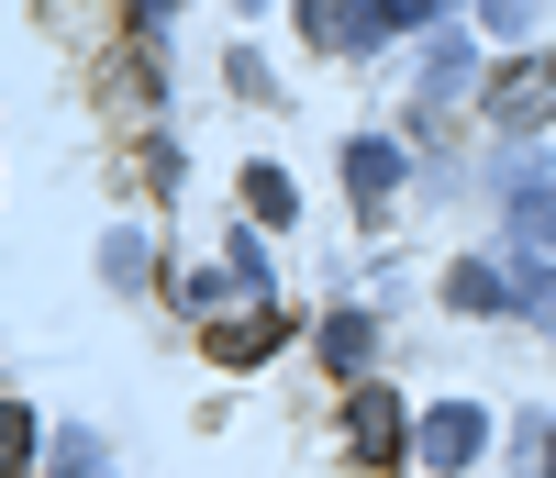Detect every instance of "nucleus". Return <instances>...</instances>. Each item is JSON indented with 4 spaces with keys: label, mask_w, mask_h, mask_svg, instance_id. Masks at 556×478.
Here are the masks:
<instances>
[{
    "label": "nucleus",
    "mask_w": 556,
    "mask_h": 478,
    "mask_svg": "<svg viewBox=\"0 0 556 478\" xmlns=\"http://www.w3.org/2000/svg\"><path fill=\"white\" fill-rule=\"evenodd\" d=\"M479 435H490V423H479L468 401H445V412H424V435H412V445H424V467H434V478H456V467L479 456Z\"/></svg>",
    "instance_id": "1"
},
{
    "label": "nucleus",
    "mask_w": 556,
    "mask_h": 478,
    "mask_svg": "<svg viewBox=\"0 0 556 478\" xmlns=\"http://www.w3.org/2000/svg\"><path fill=\"white\" fill-rule=\"evenodd\" d=\"M301 34L323 45V56H356V45L379 34V0H301Z\"/></svg>",
    "instance_id": "2"
},
{
    "label": "nucleus",
    "mask_w": 556,
    "mask_h": 478,
    "mask_svg": "<svg viewBox=\"0 0 556 478\" xmlns=\"http://www.w3.org/2000/svg\"><path fill=\"white\" fill-rule=\"evenodd\" d=\"M345 178H356V201L379 212L390 189H401V146H390V134H367V146H345Z\"/></svg>",
    "instance_id": "3"
},
{
    "label": "nucleus",
    "mask_w": 556,
    "mask_h": 478,
    "mask_svg": "<svg viewBox=\"0 0 556 478\" xmlns=\"http://www.w3.org/2000/svg\"><path fill=\"white\" fill-rule=\"evenodd\" d=\"M545 78H556V67H501V89H490V112H501V123H545V101H556Z\"/></svg>",
    "instance_id": "4"
},
{
    "label": "nucleus",
    "mask_w": 556,
    "mask_h": 478,
    "mask_svg": "<svg viewBox=\"0 0 556 478\" xmlns=\"http://www.w3.org/2000/svg\"><path fill=\"white\" fill-rule=\"evenodd\" d=\"M267 345H278V312H235V323H212V356H223V367H256Z\"/></svg>",
    "instance_id": "5"
},
{
    "label": "nucleus",
    "mask_w": 556,
    "mask_h": 478,
    "mask_svg": "<svg viewBox=\"0 0 556 478\" xmlns=\"http://www.w3.org/2000/svg\"><path fill=\"white\" fill-rule=\"evenodd\" d=\"M356 456H401V401L390 390H356Z\"/></svg>",
    "instance_id": "6"
},
{
    "label": "nucleus",
    "mask_w": 556,
    "mask_h": 478,
    "mask_svg": "<svg viewBox=\"0 0 556 478\" xmlns=\"http://www.w3.org/2000/svg\"><path fill=\"white\" fill-rule=\"evenodd\" d=\"M323 356H334V378L367 367V356H379V323H367V312H334V323H323Z\"/></svg>",
    "instance_id": "7"
},
{
    "label": "nucleus",
    "mask_w": 556,
    "mask_h": 478,
    "mask_svg": "<svg viewBox=\"0 0 556 478\" xmlns=\"http://www.w3.org/2000/svg\"><path fill=\"white\" fill-rule=\"evenodd\" d=\"M513 223H523V246H556V189L523 167V189H513Z\"/></svg>",
    "instance_id": "8"
},
{
    "label": "nucleus",
    "mask_w": 556,
    "mask_h": 478,
    "mask_svg": "<svg viewBox=\"0 0 556 478\" xmlns=\"http://www.w3.org/2000/svg\"><path fill=\"white\" fill-rule=\"evenodd\" d=\"M412 89H424V112H434V101H456V89H468V45H434V56H424V78H412Z\"/></svg>",
    "instance_id": "9"
},
{
    "label": "nucleus",
    "mask_w": 556,
    "mask_h": 478,
    "mask_svg": "<svg viewBox=\"0 0 556 478\" xmlns=\"http://www.w3.org/2000/svg\"><path fill=\"white\" fill-rule=\"evenodd\" d=\"M301 201H290V178L278 167H245V223H290Z\"/></svg>",
    "instance_id": "10"
},
{
    "label": "nucleus",
    "mask_w": 556,
    "mask_h": 478,
    "mask_svg": "<svg viewBox=\"0 0 556 478\" xmlns=\"http://www.w3.org/2000/svg\"><path fill=\"white\" fill-rule=\"evenodd\" d=\"M501 301H513V278H501V267H456V312H501Z\"/></svg>",
    "instance_id": "11"
},
{
    "label": "nucleus",
    "mask_w": 556,
    "mask_h": 478,
    "mask_svg": "<svg viewBox=\"0 0 556 478\" xmlns=\"http://www.w3.org/2000/svg\"><path fill=\"white\" fill-rule=\"evenodd\" d=\"M513 301H523V312L556 334V267H523V278H513Z\"/></svg>",
    "instance_id": "12"
},
{
    "label": "nucleus",
    "mask_w": 556,
    "mask_h": 478,
    "mask_svg": "<svg viewBox=\"0 0 556 478\" xmlns=\"http://www.w3.org/2000/svg\"><path fill=\"white\" fill-rule=\"evenodd\" d=\"M379 23H445V0H379Z\"/></svg>",
    "instance_id": "13"
},
{
    "label": "nucleus",
    "mask_w": 556,
    "mask_h": 478,
    "mask_svg": "<svg viewBox=\"0 0 556 478\" xmlns=\"http://www.w3.org/2000/svg\"><path fill=\"white\" fill-rule=\"evenodd\" d=\"M167 12H178V0H134V23H167Z\"/></svg>",
    "instance_id": "14"
},
{
    "label": "nucleus",
    "mask_w": 556,
    "mask_h": 478,
    "mask_svg": "<svg viewBox=\"0 0 556 478\" xmlns=\"http://www.w3.org/2000/svg\"><path fill=\"white\" fill-rule=\"evenodd\" d=\"M545 478H556V445H545Z\"/></svg>",
    "instance_id": "15"
}]
</instances>
